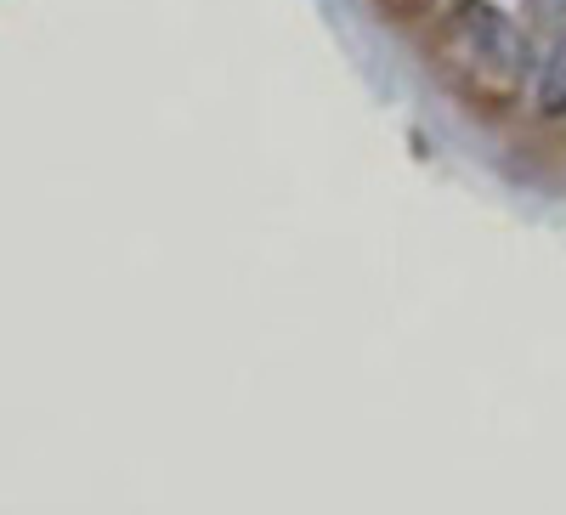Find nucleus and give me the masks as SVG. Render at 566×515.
<instances>
[{
	"instance_id": "obj_1",
	"label": "nucleus",
	"mask_w": 566,
	"mask_h": 515,
	"mask_svg": "<svg viewBox=\"0 0 566 515\" xmlns=\"http://www.w3.org/2000/svg\"><path fill=\"white\" fill-rule=\"evenodd\" d=\"M458 40L470 45V57L476 62H493V68H527V40L515 35V23L504 18L493 0H470L465 12H458Z\"/></svg>"
},
{
	"instance_id": "obj_2",
	"label": "nucleus",
	"mask_w": 566,
	"mask_h": 515,
	"mask_svg": "<svg viewBox=\"0 0 566 515\" xmlns=\"http://www.w3.org/2000/svg\"><path fill=\"white\" fill-rule=\"evenodd\" d=\"M538 119H566V40L538 68Z\"/></svg>"
}]
</instances>
